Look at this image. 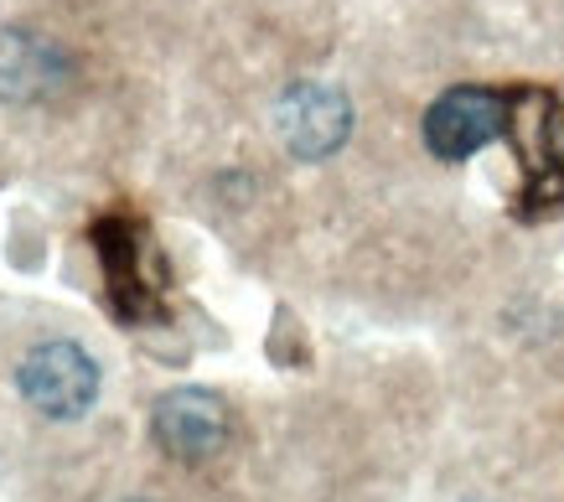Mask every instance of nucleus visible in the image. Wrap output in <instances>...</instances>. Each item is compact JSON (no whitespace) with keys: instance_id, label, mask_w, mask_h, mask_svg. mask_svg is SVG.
Returning a JSON list of instances; mask_svg holds the SVG:
<instances>
[{"instance_id":"1","label":"nucleus","mask_w":564,"mask_h":502,"mask_svg":"<svg viewBox=\"0 0 564 502\" xmlns=\"http://www.w3.org/2000/svg\"><path fill=\"white\" fill-rule=\"evenodd\" d=\"M21 394L32 410H42L47 419H78L99 394V368L84 347L73 342H42L21 358Z\"/></svg>"},{"instance_id":"2","label":"nucleus","mask_w":564,"mask_h":502,"mask_svg":"<svg viewBox=\"0 0 564 502\" xmlns=\"http://www.w3.org/2000/svg\"><path fill=\"white\" fill-rule=\"evenodd\" d=\"M508 130V105L492 88H451L425 114V145L441 161H466Z\"/></svg>"},{"instance_id":"5","label":"nucleus","mask_w":564,"mask_h":502,"mask_svg":"<svg viewBox=\"0 0 564 502\" xmlns=\"http://www.w3.org/2000/svg\"><path fill=\"white\" fill-rule=\"evenodd\" d=\"M68 78V57L32 32H0V99L36 105Z\"/></svg>"},{"instance_id":"4","label":"nucleus","mask_w":564,"mask_h":502,"mask_svg":"<svg viewBox=\"0 0 564 502\" xmlns=\"http://www.w3.org/2000/svg\"><path fill=\"white\" fill-rule=\"evenodd\" d=\"M274 120H280L285 151H295L301 161L332 156V151L352 135V105L326 84H295L291 94L280 99Z\"/></svg>"},{"instance_id":"3","label":"nucleus","mask_w":564,"mask_h":502,"mask_svg":"<svg viewBox=\"0 0 564 502\" xmlns=\"http://www.w3.org/2000/svg\"><path fill=\"white\" fill-rule=\"evenodd\" d=\"M155 446L176 456V461H213L228 440V410H223L218 394L207 389H172V394L155 399V415H151Z\"/></svg>"}]
</instances>
